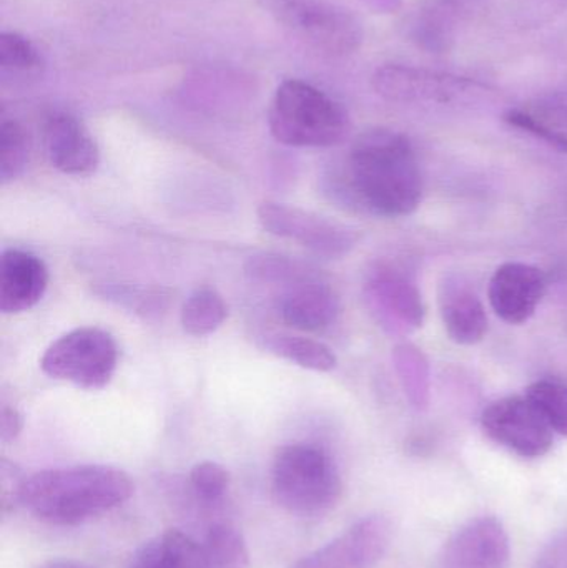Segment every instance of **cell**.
Returning a JSON list of instances; mask_svg holds the SVG:
<instances>
[{
  "mask_svg": "<svg viewBox=\"0 0 567 568\" xmlns=\"http://www.w3.org/2000/svg\"><path fill=\"white\" fill-rule=\"evenodd\" d=\"M226 316H229V307L222 294L213 287L203 286L186 297L180 321L186 333L203 337L220 329Z\"/></svg>",
  "mask_w": 567,
  "mask_h": 568,
  "instance_id": "ffe728a7",
  "label": "cell"
},
{
  "mask_svg": "<svg viewBox=\"0 0 567 568\" xmlns=\"http://www.w3.org/2000/svg\"><path fill=\"white\" fill-rule=\"evenodd\" d=\"M43 149L53 169L70 176H90L99 169L100 150L77 116L52 113L43 123Z\"/></svg>",
  "mask_w": 567,
  "mask_h": 568,
  "instance_id": "4fadbf2b",
  "label": "cell"
},
{
  "mask_svg": "<svg viewBox=\"0 0 567 568\" xmlns=\"http://www.w3.org/2000/svg\"><path fill=\"white\" fill-rule=\"evenodd\" d=\"M245 273L252 282L282 284L285 287L313 275L315 272L306 268L302 263L295 262V260L286 258V256L275 255V253H260V255L252 256L246 262Z\"/></svg>",
  "mask_w": 567,
  "mask_h": 568,
  "instance_id": "cb8c5ba5",
  "label": "cell"
},
{
  "mask_svg": "<svg viewBox=\"0 0 567 568\" xmlns=\"http://www.w3.org/2000/svg\"><path fill=\"white\" fill-rule=\"evenodd\" d=\"M26 477L16 464L2 459V464H0V503H2L3 514L12 513L20 506Z\"/></svg>",
  "mask_w": 567,
  "mask_h": 568,
  "instance_id": "f546056e",
  "label": "cell"
},
{
  "mask_svg": "<svg viewBox=\"0 0 567 568\" xmlns=\"http://www.w3.org/2000/svg\"><path fill=\"white\" fill-rule=\"evenodd\" d=\"M526 110L551 129L567 133V89L538 97Z\"/></svg>",
  "mask_w": 567,
  "mask_h": 568,
  "instance_id": "f1b7e54d",
  "label": "cell"
},
{
  "mask_svg": "<svg viewBox=\"0 0 567 568\" xmlns=\"http://www.w3.org/2000/svg\"><path fill=\"white\" fill-rule=\"evenodd\" d=\"M272 493L276 504L292 516H326L342 497V474L322 447L290 444L273 460Z\"/></svg>",
  "mask_w": 567,
  "mask_h": 568,
  "instance_id": "277c9868",
  "label": "cell"
},
{
  "mask_svg": "<svg viewBox=\"0 0 567 568\" xmlns=\"http://www.w3.org/2000/svg\"><path fill=\"white\" fill-rule=\"evenodd\" d=\"M37 568H93L85 562H79V560L72 559H55L49 560V562L40 564Z\"/></svg>",
  "mask_w": 567,
  "mask_h": 568,
  "instance_id": "1f68e13d",
  "label": "cell"
},
{
  "mask_svg": "<svg viewBox=\"0 0 567 568\" xmlns=\"http://www.w3.org/2000/svg\"><path fill=\"white\" fill-rule=\"evenodd\" d=\"M119 364V347L112 334L83 326L53 341L42 359L43 374L85 390L103 389Z\"/></svg>",
  "mask_w": 567,
  "mask_h": 568,
  "instance_id": "5b68a950",
  "label": "cell"
},
{
  "mask_svg": "<svg viewBox=\"0 0 567 568\" xmlns=\"http://www.w3.org/2000/svg\"><path fill=\"white\" fill-rule=\"evenodd\" d=\"M132 494V479L117 467H60L27 476L20 506L42 523L69 527L110 513Z\"/></svg>",
  "mask_w": 567,
  "mask_h": 568,
  "instance_id": "7a4b0ae2",
  "label": "cell"
},
{
  "mask_svg": "<svg viewBox=\"0 0 567 568\" xmlns=\"http://www.w3.org/2000/svg\"><path fill=\"white\" fill-rule=\"evenodd\" d=\"M482 426L489 439L523 457H541L553 447L555 430L528 396L495 400L483 410Z\"/></svg>",
  "mask_w": 567,
  "mask_h": 568,
  "instance_id": "9c48e42d",
  "label": "cell"
},
{
  "mask_svg": "<svg viewBox=\"0 0 567 568\" xmlns=\"http://www.w3.org/2000/svg\"><path fill=\"white\" fill-rule=\"evenodd\" d=\"M512 549L505 527L495 517H479L446 542L442 568H509Z\"/></svg>",
  "mask_w": 567,
  "mask_h": 568,
  "instance_id": "7c38bea8",
  "label": "cell"
},
{
  "mask_svg": "<svg viewBox=\"0 0 567 568\" xmlns=\"http://www.w3.org/2000/svg\"><path fill=\"white\" fill-rule=\"evenodd\" d=\"M265 7L276 22L316 52L343 57L355 52L362 43L358 20L325 0H265Z\"/></svg>",
  "mask_w": 567,
  "mask_h": 568,
  "instance_id": "8992f818",
  "label": "cell"
},
{
  "mask_svg": "<svg viewBox=\"0 0 567 568\" xmlns=\"http://www.w3.org/2000/svg\"><path fill=\"white\" fill-rule=\"evenodd\" d=\"M506 122L515 129L523 130V132L529 133V135L536 136V139L543 140L548 143L553 149L559 150V152L567 153V133L558 132V130L551 129L546 125L541 120L536 119L535 115L528 112L526 109L509 110L505 115Z\"/></svg>",
  "mask_w": 567,
  "mask_h": 568,
  "instance_id": "83f0119b",
  "label": "cell"
},
{
  "mask_svg": "<svg viewBox=\"0 0 567 568\" xmlns=\"http://www.w3.org/2000/svg\"><path fill=\"white\" fill-rule=\"evenodd\" d=\"M439 314L449 339L463 346L483 341L488 333L485 304L462 276H445L438 291Z\"/></svg>",
  "mask_w": 567,
  "mask_h": 568,
  "instance_id": "2e32d148",
  "label": "cell"
},
{
  "mask_svg": "<svg viewBox=\"0 0 567 568\" xmlns=\"http://www.w3.org/2000/svg\"><path fill=\"white\" fill-rule=\"evenodd\" d=\"M265 347L275 356L283 357L303 369L330 373L335 369V353L326 344L305 336L288 333L266 334Z\"/></svg>",
  "mask_w": 567,
  "mask_h": 568,
  "instance_id": "d6986e66",
  "label": "cell"
},
{
  "mask_svg": "<svg viewBox=\"0 0 567 568\" xmlns=\"http://www.w3.org/2000/svg\"><path fill=\"white\" fill-rule=\"evenodd\" d=\"M23 429V419L16 407L3 406L0 413V439L3 444L13 443Z\"/></svg>",
  "mask_w": 567,
  "mask_h": 568,
  "instance_id": "4dcf8cb0",
  "label": "cell"
},
{
  "mask_svg": "<svg viewBox=\"0 0 567 568\" xmlns=\"http://www.w3.org/2000/svg\"><path fill=\"white\" fill-rule=\"evenodd\" d=\"M49 286L45 263L23 250H6L0 256V311L19 314L32 310Z\"/></svg>",
  "mask_w": 567,
  "mask_h": 568,
  "instance_id": "e0dca14e",
  "label": "cell"
},
{
  "mask_svg": "<svg viewBox=\"0 0 567 568\" xmlns=\"http://www.w3.org/2000/svg\"><path fill=\"white\" fill-rule=\"evenodd\" d=\"M536 409L555 433L567 437V386L556 381H538L526 390Z\"/></svg>",
  "mask_w": 567,
  "mask_h": 568,
  "instance_id": "d4e9b609",
  "label": "cell"
},
{
  "mask_svg": "<svg viewBox=\"0 0 567 568\" xmlns=\"http://www.w3.org/2000/svg\"><path fill=\"white\" fill-rule=\"evenodd\" d=\"M546 276L526 263H505L489 283V303L495 313L509 324L531 320L546 293Z\"/></svg>",
  "mask_w": 567,
  "mask_h": 568,
  "instance_id": "9a60e30c",
  "label": "cell"
},
{
  "mask_svg": "<svg viewBox=\"0 0 567 568\" xmlns=\"http://www.w3.org/2000/svg\"><path fill=\"white\" fill-rule=\"evenodd\" d=\"M190 486L199 499L216 503L225 496L230 487V474L220 464L205 460L199 463L190 473Z\"/></svg>",
  "mask_w": 567,
  "mask_h": 568,
  "instance_id": "4316f807",
  "label": "cell"
},
{
  "mask_svg": "<svg viewBox=\"0 0 567 568\" xmlns=\"http://www.w3.org/2000/svg\"><path fill=\"white\" fill-rule=\"evenodd\" d=\"M43 69L37 47L19 32L0 33V72L9 79H32Z\"/></svg>",
  "mask_w": 567,
  "mask_h": 568,
  "instance_id": "7402d4cb",
  "label": "cell"
},
{
  "mask_svg": "<svg viewBox=\"0 0 567 568\" xmlns=\"http://www.w3.org/2000/svg\"><path fill=\"white\" fill-rule=\"evenodd\" d=\"M202 550L203 568H249L250 552L239 530L230 526H213L206 534Z\"/></svg>",
  "mask_w": 567,
  "mask_h": 568,
  "instance_id": "44dd1931",
  "label": "cell"
},
{
  "mask_svg": "<svg viewBox=\"0 0 567 568\" xmlns=\"http://www.w3.org/2000/svg\"><path fill=\"white\" fill-rule=\"evenodd\" d=\"M373 89L389 102L413 105H473L492 93L485 83L466 77L398 63H389L376 70Z\"/></svg>",
  "mask_w": 567,
  "mask_h": 568,
  "instance_id": "52a82bcc",
  "label": "cell"
},
{
  "mask_svg": "<svg viewBox=\"0 0 567 568\" xmlns=\"http://www.w3.org/2000/svg\"><path fill=\"white\" fill-rule=\"evenodd\" d=\"M30 160V139L22 123L3 119L0 125V182H13L26 172Z\"/></svg>",
  "mask_w": 567,
  "mask_h": 568,
  "instance_id": "603a6c76",
  "label": "cell"
},
{
  "mask_svg": "<svg viewBox=\"0 0 567 568\" xmlns=\"http://www.w3.org/2000/svg\"><path fill=\"white\" fill-rule=\"evenodd\" d=\"M256 216L270 235L292 240L323 258L345 256L358 240L350 226L285 203L263 202Z\"/></svg>",
  "mask_w": 567,
  "mask_h": 568,
  "instance_id": "ba28073f",
  "label": "cell"
},
{
  "mask_svg": "<svg viewBox=\"0 0 567 568\" xmlns=\"http://www.w3.org/2000/svg\"><path fill=\"white\" fill-rule=\"evenodd\" d=\"M276 313L286 326L303 333L328 329L340 314V300L318 273L283 287L276 296Z\"/></svg>",
  "mask_w": 567,
  "mask_h": 568,
  "instance_id": "5bb4252c",
  "label": "cell"
},
{
  "mask_svg": "<svg viewBox=\"0 0 567 568\" xmlns=\"http://www.w3.org/2000/svg\"><path fill=\"white\" fill-rule=\"evenodd\" d=\"M125 568H203L200 542L180 530H166L143 544Z\"/></svg>",
  "mask_w": 567,
  "mask_h": 568,
  "instance_id": "ac0fdd59",
  "label": "cell"
},
{
  "mask_svg": "<svg viewBox=\"0 0 567 568\" xmlns=\"http://www.w3.org/2000/svg\"><path fill=\"white\" fill-rule=\"evenodd\" d=\"M335 180L340 199L383 219L416 212L423 199V175L408 136L388 129L362 133L350 149L345 172Z\"/></svg>",
  "mask_w": 567,
  "mask_h": 568,
  "instance_id": "6da1fadb",
  "label": "cell"
},
{
  "mask_svg": "<svg viewBox=\"0 0 567 568\" xmlns=\"http://www.w3.org/2000/svg\"><path fill=\"white\" fill-rule=\"evenodd\" d=\"M392 536V523L385 516H368L292 568H373L388 550Z\"/></svg>",
  "mask_w": 567,
  "mask_h": 568,
  "instance_id": "30bf717a",
  "label": "cell"
},
{
  "mask_svg": "<svg viewBox=\"0 0 567 568\" xmlns=\"http://www.w3.org/2000/svg\"><path fill=\"white\" fill-rule=\"evenodd\" d=\"M272 135L295 149H328L350 132L345 106L303 80H285L276 89L269 112Z\"/></svg>",
  "mask_w": 567,
  "mask_h": 568,
  "instance_id": "3957f363",
  "label": "cell"
},
{
  "mask_svg": "<svg viewBox=\"0 0 567 568\" xmlns=\"http://www.w3.org/2000/svg\"><path fill=\"white\" fill-rule=\"evenodd\" d=\"M105 300L115 301L143 316L162 313L169 307V291L142 290V287L122 286V284H109L100 291Z\"/></svg>",
  "mask_w": 567,
  "mask_h": 568,
  "instance_id": "484cf974",
  "label": "cell"
},
{
  "mask_svg": "<svg viewBox=\"0 0 567 568\" xmlns=\"http://www.w3.org/2000/svg\"><path fill=\"white\" fill-rule=\"evenodd\" d=\"M365 294L376 320L392 333H409L425 320L418 287L408 275L392 266H378L369 273Z\"/></svg>",
  "mask_w": 567,
  "mask_h": 568,
  "instance_id": "8fae6325",
  "label": "cell"
}]
</instances>
